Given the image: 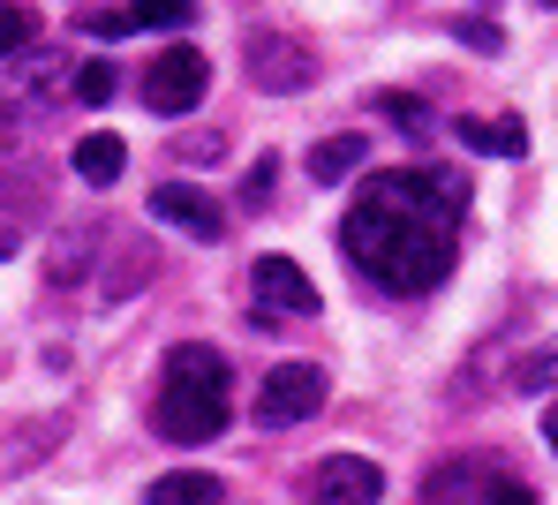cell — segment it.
I'll list each match as a JSON object with an SVG mask.
<instances>
[{
	"label": "cell",
	"mask_w": 558,
	"mask_h": 505,
	"mask_svg": "<svg viewBox=\"0 0 558 505\" xmlns=\"http://www.w3.org/2000/svg\"><path fill=\"white\" fill-rule=\"evenodd\" d=\"M31 38H38V15H31V8H0V69H8V61H23V53H31Z\"/></svg>",
	"instance_id": "cell-15"
},
{
	"label": "cell",
	"mask_w": 558,
	"mask_h": 505,
	"mask_svg": "<svg viewBox=\"0 0 558 505\" xmlns=\"http://www.w3.org/2000/svg\"><path fill=\"white\" fill-rule=\"evenodd\" d=\"M242 69H250L257 91H310V84H317V53L294 46V38H272V30L250 38V61H242Z\"/></svg>",
	"instance_id": "cell-7"
},
{
	"label": "cell",
	"mask_w": 558,
	"mask_h": 505,
	"mask_svg": "<svg viewBox=\"0 0 558 505\" xmlns=\"http://www.w3.org/2000/svg\"><path fill=\"white\" fill-rule=\"evenodd\" d=\"M121 167H129V144H121L113 128H92V136H76V174H84L92 189H113V182H121Z\"/></svg>",
	"instance_id": "cell-12"
},
{
	"label": "cell",
	"mask_w": 558,
	"mask_h": 505,
	"mask_svg": "<svg viewBox=\"0 0 558 505\" xmlns=\"http://www.w3.org/2000/svg\"><path fill=\"white\" fill-rule=\"evenodd\" d=\"M325 393H332V378L317 362H279V370H265V385H257V422L265 430H294V422H310L325 407Z\"/></svg>",
	"instance_id": "cell-3"
},
{
	"label": "cell",
	"mask_w": 558,
	"mask_h": 505,
	"mask_svg": "<svg viewBox=\"0 0 558 505\" xmlns=\"http://www.w3.org/2000/svg\"><path fill=\"white\" fill-rule=\"evenodd\" d=\"M363 159H371V136H355V128H340V136H325V144H310V159H302V167H310V182H325V189H340V182H348V174H355Z\"/></svg>",
	"instance_id": "cell-11"
},
{
	"label": "cell",
	"mask_w": 558,
	"mask_h": 505,
	"mask_svg": "<svg viewBox=\"0 0 558 505\" xmlns=\"http://www.w3.org/2000/svg\"><path fill=\"white\" fill-rule=\"evenodd\" d=\"M468 505H536V491L513 483V476H475L468 483Z\"/></svg>",
	"instance_id": "cell-16"
},
{
	"label": "cell",
	"mask_w": 558,
	"mask_h": 505,
	"mask_svg": "<svg viewBox=\"0 0 558 505\" xmlns=\"http://www.w3.org/2000/svg\"><path fill=\"white\" fill-rule=\"evenodd\" d=\"M250 287H257V303H265V309L317 317V287H310V272H302L294 257H257V264H250Z\"/></svg>",
	"instance_id": "cell-8"
},
{
	"label": "cell",
	"mask_w": 558,
	"mask_h": 505,
	"mask_svg": "<svg viewBox=\"0 0 558 505\" xmlns=\"http://www.w3.org/2000/svg\"><path fill=\"white\" fill-rule=\"evenodd\" d=\"M272 174H279L272 159H257V174H250V182H242V197H250V204H265V197H272Z\"/></svg>",
	"instance_id": "cell-21"
},
{
	"label": "cell",
	"mask_w": 558,
	"mask_h": 505,
	"mask_svg": "<svg viewBox=\"0 0 558 505\" xmlns=\"http://www.w3.org/2000/svg\"><path fill=\"white\" fill-rule=\"evenodd\" d=\"M377 113H392L400 128H423V106H415V99H392V91H385V99H377Z\"/></svg>",
	"instance_id": "cell-20"
},
{
	"label": "cell",
	"mask_w": 558,
	"mask_h": 505,
	"mask_svg": "<svg viewBox=\"0 0 558 505\" xmlns=\"http://www.w3.org/2000/svg\"><path fill=\"white\" fill-rule=\"evenodd\" d=\"M513 385H521V393H551V385H558V340L529 347V355L513 362Z\"/></svg>",
	"instance_id": "cell-14"
},
{
	"label": "cell",
	"mask_w": 558,
	"mask_h": 505,
	"mask_svg": "<svg viewBox=\"0 0 558 505\" xmlns=\"http://www.w3.org/2000/svg\"><path fill=\"white\" fill-rule=\"evenodd\" d=\"M385 498V468L363 453H325L302 476V505H377Z\"/></svg>",
	"instance_id": "cell-5"
},
{
	"label": "cell",
	"mask_w": 558,
	"mask_h": 505,
	"mask_svg": "<svg viewBox=\"0 0 558 505\" xmlns=\"http://www.w3.org/2000/svg\"><path fill=\"white\" fill-rule=\"evenodd\" d=\"M461 219H468V182L438 174V167H400V174H371L348 226H340V257L392 287V295H423L461 264Z\"/></svg>",
	"instance_id": "cell-1"
},
{
	"label": "cell",
	"mask_w": 558,
	"mask_h": 505,
	"mask_svg": "<svg viewBox=\"0 0 558 505\" xmlns=\"http://www.w3.org/2000/svg\"><path fill=\"white\" fill-rule=\"evenodd\" d=\"M227 491H219V476H204V468H174V476H159L151 491H144V505H219Z\"/></svg>",
	"instance_id": "cell-13"
},
{
	"label": "cell",
	"mask_w": 558,
	"mask_h": 505,
	"mask_svg": "<svg viewBox=\"0 0 558 505\" xmlns=\"http://www.w3.org/2000/svg\"><path fill=\"white\" fill-rule=\"evenodd\" d=\"M234 415V370L219 347H174L167 355V378H159V401H151V430L167 445H211Z\"/></svg>",
	"instance_id": "cell-2"
},
{
	"label": "cell",
	"mask_w": 558,
	"mask_h": 505,
	"mask_svg": "<svg viewBox=\"0 0 558 505\" xmlns=\"http://www.w3.org/2000/svg\"><path fill=\"white\" fill-rule=\"evenodd\" d=\"M53 84H61V61H53V53H23V61L0 76V113L31 121V106L53 99Z\"/></svg>",
	"instance_id": "cell-9"
},
{
	"label": "cell",
	"mask_w": 558,
	"mask_h": 505,
	"mask_svg": "<svg viewBox=\"0 0 558 505\" xmlns=\"http://www.w3.org/2000/svg\"><path fill=\"white\" fill-rule=\"evenodd\" d=\"M113 91H121V76H113V61H84V69H76V99H84V106H106Z\"/></svg>",
	"instance_id": "cell-17"
},
{
	"label": "cell",
	"mask_w": 558,
	"mask_h": 505,
	"mask_svg": "<svg viewBox=\"0 0 558 505\" xmlns=\"http://www.w3.org/2000/svg\"><path fill=\"white\" fill-rule=\"evenodd\" d=\"M544 445H551V453H558V401L544 407Z\"/></svg>",
	"instance_id": "cell-22"
},
{
	"label": "cell",
	"mask_w": 558,
	"mask_h": 505,
	"mask_svg": "<svg viewBox=\"0 0 558 505\" xmlns=\"http://www.w3.org/2000/svg\"><path fill=\"white\" fill-rule=\"evenodd\" d=\"M453 136H461L468 151H483V159H521V151H529V128H521L513 113H461Z\"/></svg>",
	"instance_id": "cell-10"
},
{
	"label": "cell",
	"mask_w": 558,
	"mask_h": 505,
	"mask_svg": "<svg viewBox=\"0 0 558 505\" xmlns=\"http://www.w3.org/2000/svg\"><path fill=\"white\" fill-rule=\"evenodd\" d=\"M76 30H92V38H129V30H136V8H84Z\"/></svg>",
	"instance_id": "cell-18"
},
{
	"label": "cell",
	"mask_w": 558,
	"mask_h": 505,
	"mask_svg": "<svg viewBox=\"0 0 558 505\" xmlns=\"http://www.w3.org/2000/svg\"><path fill=\"white\" fill-rule=\"evenodd\" d=\"M151 219L189 234V242H227V211H219V197H204L196 182H159L151 189Z\"/></svg>",
	"instance_id": "cell-6"
},
{
	"label": "cell",
	"mask_w": 558,
	"mask_h": 505,
	"mask_svg": "<svg viewBox=\"0 0 558 505\" xmlns=\"http://www.w3.org/2000/svg\"><path fill=\"white\" fill-rule=\"evenodd\" d=\"M204 91H211V61L196 53V46H174V53H159L151 69H144V106L151 113H196L204 106Z\"/></svg>",
	"instance_id": "cell-4"
},
{
	"label": "cell",
	"mask_w": 558,
	"mask_h": 505,
	"mask_svg": "<svg viewBox=\"0 0 558 505\" xmlns=\"http://www.w3.org/2000/svg\"><path fill=\"white\" fill-rule=\"evenodd\" d=\"M453 30H461V46H483V53H498V46H506V23H498V15H483V8L461 15Z\"/></svg>",
	"instance_id": "cell-19"
},
{
	"label": "cell",
	"mask_w": 558,
	"mask_h": 505,
	"mask_svg": "<svg viewBox=\"0 0 558 505\" xmlns=\"http://www.w3.org/2000/svg\"><path fill=\"white\" fill-rule=\"evenodd\" d=\"M0 257H15V234H0Z\"/></svg>",
	"instance_id": "cell-23"
}]
</instances>
